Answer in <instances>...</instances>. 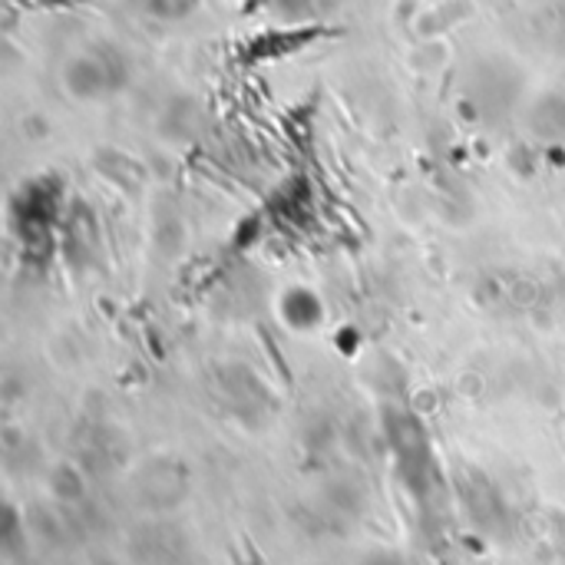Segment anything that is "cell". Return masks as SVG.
<instances>
[{
  "label": "cell",
  "instance_id": "1",
  "mask_svg": "<svg viewBox=\"0 0 565 565\" xmlns=\"http://www.w3.org/2000/svg\"><path fill=\"white\" fill-rule=\"evenodd\" d=\"M275 315L281 321V328L295 338H308L315 331L324 328V298L308 288V285H288L281 295H278V305H275Z\"/></svg>",
  "mask_w": 565,
  "mask_h": 565
}]
</instances>
